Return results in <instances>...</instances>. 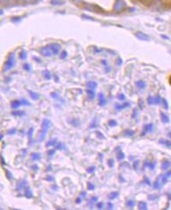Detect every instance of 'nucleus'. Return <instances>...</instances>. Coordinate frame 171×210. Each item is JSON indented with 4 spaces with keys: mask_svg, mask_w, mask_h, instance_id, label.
Wrapping results in <instances>:
<instances>
[{
    "mask_svg": "<svg viewBox=\"0 0 171 210\" xmlns=\"http://www.w3.org/2000/svg\"><path fill=\"white\" fill-rule=\"evenodd\" d=\"M60 50V45L52 43V44H49L46 46H44L40 49V52L42 56H54V55L58 54Z\"/></svg>",
    "mask_w": 171,
    "mask_h": 210,
    "instance_id": "nucleus-1",
    "label": "nucleus"
},
{
    "mask_svg": "<svg viewBox=\"0 0 171 210\" xmlns=\"http://www.w3.org/2000/svg\"><path fill=\"white\" fill-rule=\"evenodd\" d=\"M72 2H73L74 4H81L82 2H83V0H72Z\"/></svg>",
    "mask_w": 171,
    "mask_h": 210,
    "instance_id": "nucleus-24",
    "label": "nucleus"
},
{
    "mask_svg": "<svg viewBox=\"0 0 171 210\" xmlns=\"http://www.w3.org/2000/svg\"><path fill=\"white\" fill-rule=\"evenodd\" d=\"M147 102H148L149 104H153V103H154V97L150 96V97L147 98Z\"/></svg>",
    "mask_w": 171,
    "mask_h": 210,
    "instance_id": "nucleus-19",
    "label": "nucleus"
},
{
    "mask_svg": "<svg viewBox=\"0 0 171 210\" xmlns=\"http://www.w3.org/2000/svg\"><path fill=\"white\" fill-rule=\"evenodd\" d=\"M171 175V171H170L169 173H166L165 174L160 176V179L162 180V184H165L168 181V179L170 178V176Z\"/></svg>",
    "mask_w": 171,
    "mask_h": 210,
    "instance_id": "nucleus-7",
    "label": "nucleus"
},
{
    "mask_svg": "<svg viewBox=\"0 0 171 210\" xmlns=\"http://www.w3.org/2000/svg\"><path fill=\"white\" fill-rule=\"evenodd\" d=\"M135 36L140 40H149L148 36L146 34H144V33H141V32H137L135 34Z\"/></svg>",
    "mask_w": 171,
    "mask_h": 210,
    "instance_id": "nucleus-6",
    "label": "nucleus"
},
{
    "mask_svg": "<svg viewBox=\"0 0 171 210\" xmlns=\"http://www.w3.org/2000/svg\"><path fill=\"white\" fill-rule=\"evenodd\" d=\"M127 205H128V207H130V208H132V207L134 206V202L132 201V200H128V201L127 202Z\"/></svg>",
    "mask_w": 171,
    "mask_h": 210,
    "instance_id": "nucleus-21",
    "label": "nucleus"
},
{
    "mask_svg": "<svg viewBox=\"0 0 171 210\" xmlns=\"http://www.w3.org/2000/svg\"><path fill=\"white\" fill-rule=\"evenodd\" d=\"M25 1L27 2V3H29V4H34V3L37 2V0H25Z\"/></svg>",
    "mask_w": 171,
    "mask_h": 210,
    "instance_id": "nucleus-31",
    "label": "nucleus"
},
{
    "mask_svg": "<svg viewBox=\"0 0 171 210\" xmlns=\"http://www.w3.org/2000/svg\"><path fill=\"white\" fill-rule=\"evenodd\" d=\"M108 205H109V206H108V207H109V209H112V204L109 203Z\"/></svg>",
    "mask_w": 171,
    "mask_h": 210,
    "instance_id": "nucleus-41",
    "label": "nucleus"
},
{
    "mask_svg": "<svg viewBox=\"0 0 171 210\" xmlns=\"http://www.w3.org/2000/svg\"><path fill=\"white\" fill-rule=\"evenodd\" d=\"M162 102H161V103H162V104L164 105V108H169L168 102H167V101H166L165 99H163V100H162Z\"/></svg>",
    "mask_w": 171,
    "mask_h": 210,
    "instance_id": "nucleus-22",
    "label": "nucleus"
},
{
    "mask_svg": "<svg viewBox=\"0 0 171 210\" xmlns=\"http://www.w3.org/2000/svg\"><path fill=\"white\" fill-rule=\"evenodd\" d=\"M28 92L30 93V95H31V97H32L33 99H34V100H37V99L39 98V95H38L37 93H34V91H29Z\"/></svg>",
    "mask_w": 171,
    "mask_h": 210,
    "instance_id": "nucleus-14",
    "label": "nucleus"
},
{
    "mask_svg": "<svg viewBox=\"0 0 171 210\" xmlns=\"http://www.w3.org/2000/svg\"><path fill=\"white\" fill-rule=\"evenodd\" d=\"M119 98H120L121 100H123V99H124V96L121 95V97H119Z\"/></svg>",
    "mask_w": 171,
    "mask_h": 210,
    "instance_id": "nucleus-38",
    "label": "nucleus"
},
{
    "mask_svg": "<svg viewBox=\"0 0 171 210\" xmlns=\"http://www.w3.org/2000/svg\"><path fill=\"white\" fill-rule=\"evenodd\" d=\"M21 104V101H18V100H14V101L10 102V106H11V108H14V109L18 108Z\"/></svg>",
    "mask_w": 171,
    "mask_h": 210,
    "instance_id": "nucleus-8",
    "label": "nucleus"
},
{
    "mask_svg": "<svg viewBox=\"0 0 171 210\" xmlns=\"http://www.w3.org/2000/svg\"><path fill=\"white\" fill-rule=\"evenodd\" d=\"M102 205H103L102 203H98V208H99V209H102Z\"/></svg>",
    "mask_w": 171,
    "mask_h": 210,
    "instance_id": "nucleus-35",
    "label": "nucleus"
},
{
    "mask_svg": "<svg viewBox=\"0 0 171 210\" xmlns=\"http://www.w3.org/2000/svg\"><path fill=\"white\" fill-rule=\"evenodd\" d=\"M25 195H26V197H32V193H31V191H30V190H27V191L25 192Z\"/></svg>",
    "mask_w": 171,
    "mask_h": 210,
    "instance_id": "nucleus-27",
    "label": "nucleus"
},
{
    "mask_svg": "<svg viewBox=\"0 0 171 210\" xmlns=\"http://www.w3.org/2000/svg\"><path fill=\"white\" fill-rule=\"evenodd\" d=\"M118 196V192H114V193H110L109 195V199H114L115 197Z\"/></svg>",
    "mask_w": 171,
    "mask_h": 210,
    "instance_id": "nucleus-20",
    "label": "nucleus"
},
{
    "mask_svg": "<svg viewBox=\"0 0 171 210\" xmlns=\"http://www.w3.org/2000/svg\"><path fill=\"white\" fill-rule=\"evenodd\" d=\"M126 106H128V103H125L124 105H121V106H116V108H117L118 110H120V109H122V108L126 107Z\"/></svg>",
    "mask_w": 171,
    "mask_h": 210,
    "instance_id": "nucleus-25",
    "label": "nucleus"
},
{
    "mask_svg": "<svg viewBox=\"0 0 171 210\" xmlns=\"http://www.w3.org/2000/svg\"><path fill=\"white\" fill-rule=\"evenodd\" d=\"M24 68H26L25 69H27V70H28V69H29V67H28V65H27V64H25V65H24Z\"/></svg>",
    "mask_w": 171,
    "mask_h": 210,
    "instance_id": "nucleus-36",
    "label": "nucleus"
},
{
    "mask_svg": "<svg viewBox=\"0 0 171 210\" xmlns=\"http://www.w3.org/2000/svg\"><path fill=\"white\" fill-rule=\"evenodd\" d=\"M93 170H94V168H91L88 169V172L89 173H92V172H93Z\"/></svg>",
    "mask_w": 171,
    "mask_h": 210,
    "instance_id": "nucleus-34",
    "label": "nucleus"
},
{
    "mask_svg": "<svg viewBox=\"0 0 171 210\" xmlns=\"http://www.w3.org/2000/svg\"><path fill=\"white\" fill-rule=\"evenodd\" d=\"M44 75H46L45 76H46V77L47 79H51V76H49V75H50V74L48 73L47 71H46V73H44Z\"/></svg>",
    "mask_w": 171,
    "mask_h": 210,
    "instance_id": "nucleus-32",
    "label": "nucleus"
},
{
    "mask_svg": "<svg viewBox=\"0 0 171 210\" xmlns=\"http://www.w3.org/2000/svg\"><path fill=\"white\" fill-rule=\"evenodd\" d=\"M20 57L21 59H25V58H26V53H25L24 51H22V52L21 53Z\"/></svg>",
    "mask_w": 171,
    "mask_h": 210,
    "instance_id": "nucleus-28",
    "label": "nucleus"
},
{
    "mask_svg": "<svg viewBox=\"0 0 171 210\" xmlns=\"http://www.w3.org/2000/svg\"><path fill=\"white\" fill-rule=\"evenodd\" d=\"M138 162H135V165H134V168H135V169L137 168V166H138Z\"/></svg>",
    "mask_w": 171,
    "mask_h": 210,
    "instance_id": "nucleus-39",
    "label": "nucleus"
},
{
    "mask_svg": "<svg viewBox=\"0 0 171 210\" xmlns=\"http://www.w3.org/2000/svg\"><path fill=\"white\" fill-rule=\"evenodd\" d=\"M52 4H62L63 2L62 1H60V0H51V2Z\"/></svg>",
    "mask_w": 171,
    "mask_h": 210,
    "instance_id": "nucleus-18",
    "label": "nucleus"
},
{
    "mask_svg": "<svg viewBox=\"0 0 171 210\" xmlns=\"http://www.w3.org/2000/svg\"><path fill=\"white\" fill-rule=\"evenodd\" d=\"M137 86H138L139 88L144 89L145 87V83L143 81H138L137 82Z\"/></svg>",
    "mask_w": 171,
    "mask_h": 210,
    "instance_id": "nucleus-15",
    "label": "nucleus"
},
{
    "mask_svg": "<svg viewBox=\"0 0 171 210\" xmlns=\"http://www.w3.org/2000/svg\"><path fill=\"white\" fill-rule=\"evenodd\" d=\"M125 132H126V134H128V135L129 136L134 135V132H132V131H126Z\"/></svg>",
    "mask_w": 171,
    "mask_h": 210,
    "instance_id": "nucleus-30",
    "label": "nucleus"
},
{
    "mask_svg": "<svg viewBox=\"0 0 171 210\" xmlns=\"http://www.w3.org/2000/svg\"><path fill=\"white\" fill-rule=\"evenodd\" d=\"M170 166V162H168V161H166V160H164L163 163H162V165H161V168H162V169L163 170H166L168 169V168H169Z\"/></svg>",
    "mask_w": 171,
    "mask_h": 210,
    "instance_id": "nucleus-9",
    "label": "nucleus"
},
{
    "mask_svg": "<svg viewBox=\"0 0 171 210\" xmlns=\"http://www.w3.org/2000/svg\"><path fill=\"white\" fill-rule=\"evenodd\" d=\"M139 209H147V204L145 202H140L139 205Z\"/></svg>",
    "mask_w": 171,
    "mask_h": 210,
    "instance_id": "nucleus-13",
    "label": "nucleus"
},
{
    "mask_svg": "<svg viewBox=\"0 0 171 210\" xmlns=\"http://www.w3.org/2000/svg\"><path fill=\"white\" fill-rule=\"evenodd\" d=\"M111 162H112V160H109V166H110V167H112V164H111Z\"/></svg>",
    "mask_w": 171,
    "mask_h": 210,
    "instance_id": "nucleus-40",
    "label": "nucleus"
},
{
    "mask_svg": "<svg viewBox=\"0 0 171 210\" xmlns=\"http://www.w3.org/2000/svg\"><path fill=\"white\" fill-rule=\"evenodd\" d=\"M151 130H152V125H151V124L146 125V126L145 127V132H150Z\"/></svg>",
    "mask_w": 171,
    "mask_h": 210,
    "instance_id": "nucleus-17",
    "label": "nucleus"
},
{
    "mask_svg": "<svg viewBox=\"0 0 171 210\" xmlns=\"http://www.w3.org/2000/svg\"><path fill=\"white\" fill-rule=\"evenodd\" d=\"M1 159H2V163H3V165H5V162H4V158H3V156L1 157Z\"/></svg>",
    "mask_w": 171,
    "mask_h": 210,
    "instance_id": "nucleus-37",
    "label": "nucleus"
},
{
    "mask_svg": "<svg viewBox=\"0 0 171 210\" xmlns=\"http://www.w3.org/2000/svg\"><path fill=\"white\" fill-rule=\"evenodd\" d=\"M87 94H88L89 97H90V98H93V97H94V92L92 91V90L88 89V90L87 91Z\"/></svg>",
    "mask_w": 171,
    "mask_h": 210,
    "instance_id": "nucleus-16",
    "label": "nucleus"
},
{
    "mask_svg": "<svg viewBox=\"0 0 171 210\" xmlns=\"http://www.w3.org/2000/svg\"><path fill=\"white\" fill-rule=\"evenodd\" d=\"M86 8L89 10L90 11H93V12H103L102 9H100L99 7L93 5V4H85Z\"/></svg>",
    "mask_w": 171,
    "mask_h": 210,
    "instance_id": "nucleus-5",
    "label": "nucleus"
},
{
    "mask_svg": "<svg viewBox=\"0 0 171 210\" xmlns=\"http://www.w3.org/2000/svg\"><path fill=\"white\" fill-rule=\"evenodd\" d=\"M169 82H170V86H171V75L170 76V79H169Z\"/></svg>",
    "mask_w": 171,
    "mask_h": 210,
    "instance_id": "nucleus-42",
    "label": "nucleus"
},
{
    "mask_svg": "<svg viewBox=\"0 0 171 210\" xmlns=\"http://www.w3.org/2000/svg\"><path fill=\"white\" fill-rule=\"evenodd\" d=\"M66 56H67V52H66V51H63V52L62 53L61 58H63V57H65Z\"/></svg>",
    "mask_w": 171,
    "mask_h": 210,
    "instance_id": "nucleus-33",
    "label": "nucleus"
},
{
    "mask_svg": "<svg viewBox=\"0 0 171 210\" xmlns=\"http://www.w3.org/2000/svg\"><path fill=\"white\" fill-rule=\"evenodd\" d=\"M87 87L91 90H94L97 87V83L96 82H88L87 84Z\"/></svg>",
    "mask_w": 171,
    "mask_h": 210,
    "instance_id": "nucleus-11",
    "label": "nucleus"
},
{
    "mask_svg": "<svg viewBox=\"0 0 171 210\" xmlns=\"http://www.w3.org/2000/svg\"><path fill=\"white\" fill-rule=\"evenodd\" d=\"M12 115H19V116H21V115H24V112H21V111H17V112H12Z\"/></svg>",
    "mask_w": 171,
    "mask_h": 210,
    "instance_id": "nucleus-23",
    "label": "nucleus"
},
{
    "mask_svg": "<svg viewBox=\"0 0 171 210\" xmlns=\"http://www.w3.org/2000/svg\"><path fill=\"white\" fill-rule=\"evenodd\" d=\"M125 8H126V4L124 3L123 0H116V2L114 4V7H113V10L116 13H119V12H122L123 10H124Z\"/></svg>",
    "mask_w": 171,
    "mask_h": 210,
    "instance_id": "nucleus-2",
    "label": "nucleus"
},
{
    "mask_svg": "<svg viewBox=\"0 0 171 210\" xmlns=\"http://www.w3.org/2000/svg\"><path fill=\"white\" fill-rule=\"evenodd\" d=\"M161 120L164 123H168L169 122V117L164 113H161Z\"/></svg>",
    "mask_w": 171,
    "mask_h": 210,
    "instance_id": "nucleus-12",
    "label": "nucleus"
},
{
    "mask_svg": "<svg viewBox=\"0 0 171 210\" xmlns=\"http://www.w3.org/2000/svg\"><path fill=\"white\" fill-rule=\"evenodd\" d=\"M105 102H106V101H105L104 96H103V93H100V95H99V102H98V104H99L100 106H103V105L105 104Z\"/></svg>",
    "mask_w": 171,
    "mask_h": 210,
    "instance_id": "nucleus-10",
    "label": "nucleus"
},
{
    "mask_svg": "<svg viewBox=\"0 0 171 210\" xmlns=\"http://www.w3.org/2000/svg\"><path fill=\"white\" fill-rule=\"evenodd\" d=\"M87 188H88L89 190H93V189H94V186H93L92 184L88 183L87 184Z\"/></svg>",
    "mask_w": 171,
    "mask_h": 210,
    "instance_id": "nucleus-29",
    "label": "nucleus"
},
{
    "mask_svg": "<svg viewBox=\"0 0 171 210\" xmlns=\"http://www.w3.org/2000/svg\"><path fill=\"white\" fill-rule=\"evenodd\" d=\"M49 125H50V121H48V120H44V121H43V128H42V130L40 131V141H41L42 139H43V138L45 137V135H46V130H47L48 127H49Z\"/></svg>",
    "mask_w": 171,
    "mask_h": 210,
    "instance_id": "nucleus-4",
    "label": "nucleus"
},
{
    "mask_svg": "<svg viewBox=\"0 0 171 210\" xmlns=\"http://www.w3.org/2000/svg\"><path fill=\"white\" fill-rule=\"evenodd\" d=\"M14 65H15V55L12 53V54H10L9 59L7 60L5 64H4V71H8L10 69H11L14 67Z\"/></svg>",
    "mask_w": 171,
    "mask_h": 210,
    "instance_id": "nucleus-3",
    "label": "nucleus"
},
{
    "mask_svg": "<svg viewBox=\"0 0 171 210\" xmlns=\"http://www.w3.org/2000/svg\"><path fill=\"white\" fill-rule=\"evenodd\" d=\"M109 125L110 127H112V126H116V121H109Z\"/></svg>",
    "mask_w": 171,
    "mask_h": 210,
    "instance_id": "nucleus-26",
    "label": "nucleus"
}]
</instances>
